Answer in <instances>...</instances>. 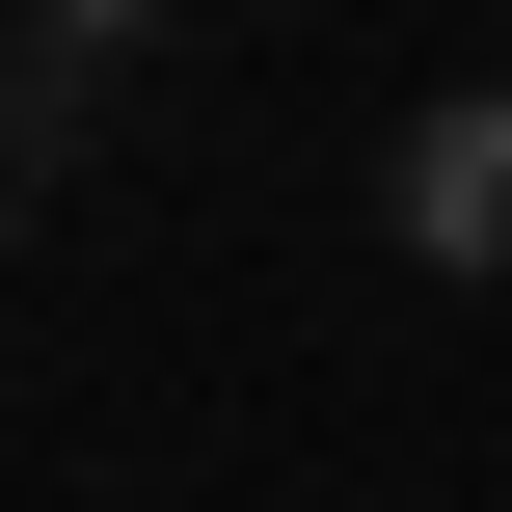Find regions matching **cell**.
<instances>
[{
	"instance_id": "obj_1",
	"label": "cell",
	"mask_w": 512,
	"mask_h": 512,
	"mask_svg": "<svg viewBox=\"0 0 512 512\" xmlns=\"http://www.w3.org/2000/svg\"><path fill=\"white\" fill-rule=\"evenodd\" d=\"M378 243H405L432 297H512V81H432V108L378 135Z\"/></svg>"
},
{
	"instance_id": "obj_2",
	"label": "cell",
	"mask_w": 512,
	"mask_h": 512,
	"mask_svg": "<svg viewBox=\"0 0 512 512\" xmlns=\"http://www.w3.org/2000/svg\"><path fill=\"white\" fill-rule=\"evenodd\" d=\"M135 27H162V0H27V162H54V135H81V81H108V54H135Z\"/></svg>"
}]
</instances>
